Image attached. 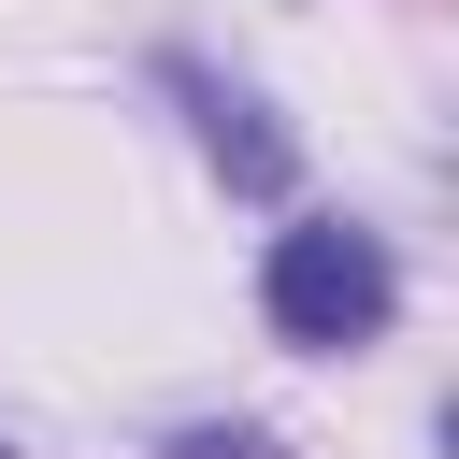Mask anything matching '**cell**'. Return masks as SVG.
<instances>
[{
	"mask_svg": "<svg viewBox=\"0 0 459 459\" xmlns=\"http://www.w3.org/2000/svg\"><path fill=\"white\" fill-rule=\"evenodd\" d=\"M158 86H172V100L201 115V143H215V172H230L244 201H287V172H301V143H287V129H273V115H258L244 86H215L201 57H158Z\"/></svg>",
	"mask_w": 459,
	"mask_h": 459,
	"instance_id": "obj_2",
	"label": "cell"
},
{
	"mask_svg": "<svg viewBox=\"0 0 459 459\" xmlns=\"http://www.w3.org/2000/svg\"><path fill=\"white\" fill-rule=\"evenodd\" d=\"M172 459H273V430H186Z\"/></svg>",
	"mask_w": 459,
	"mask_h": 459,
	"instance_id": "obj_3",
	"label": "cell"
},
{
	"mask_svg": "<svg viewBox=\"0 0 459 459\" xmlns=\"http://www.w3.org/2000/svg\"><path fill=\"white\" fill-rule=\"evenodd\" d=\"M258 316H273V344L344 359V344H373V330L402 316V273H387V244H373L359 215H287L273 258H258Z\"/></svg>",
	"mask_w": 459,
	"mask_h": 459,
	"instance_id": "obj_1",
	"label": "cell"
}]
</instances>
